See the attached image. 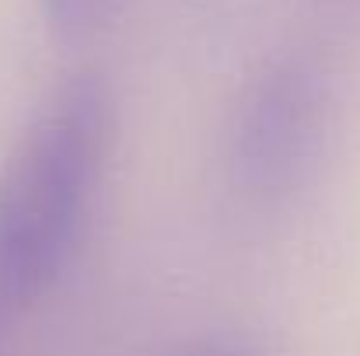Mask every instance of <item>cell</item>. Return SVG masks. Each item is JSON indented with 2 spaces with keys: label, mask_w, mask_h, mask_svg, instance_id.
<instances>
[{
  "label": "cell",
  "mask_w": 360,
  "mask_h": 356,
  "mask_svg": "<svg viewBox=\"0 0 360 356\" xmlns=\"http://www.w3.org/2000/svg\"><path fill=\"white\" fill-rule=\"evenodd\" d=\"M116 112L105 81L70 77L0 171V304H35L63 272L98 189Z\"/></svg>",
  "instance_id": "1"
},
{
  "label": "cell",
  "mask_w": 360,
  "mask_h": 356,
  "mask_svg": "<svg viewBox=\"0 0 360 356\" xmlns=\"http://www.w3.org/2000/svg\"><path fill=\"white\" fill-rule=\"evenodd\" d=\"M329 126V84L308 60L273 63L241 98L228 171L241 196L273 203L290 196L319 161Z\"/></svg>",
  "instance_id": "2"
},
{
  "label": "cell",
  "mask_w": 360,
  "mask_h": 356,
  "mask_svg": "<svg viewBox=\"0 0 360 356\" xmlns=\"http://www.w3.org/2000/svg\"><path fill=\"white\" fill-rule=\"evenodd\" d=\"M11 322H14V311L0 304V356H7V346H11Z\"/></svg>",
  "instance_id": "5"
},
{
  "label": "cell",
  "mask_w": 360,
  "mask_h": 356,
  "mask_svg": "<svg viewBox=\"0 0 360 356\" xmlns=\"http://www.w3.org/2000/svg\"><path fill=\"white\" fill-rule=\"evenodd\" d=\"M175 356H259L245 339L238 336H203L182 346Z\"/></svg>",
  "instance_id": "4"
},
{
  "label": "cell",
  "mask_w": 360,
  "mask_h": 356,
  "mask_svg": "<svg viewBox=\"0 0 360 356\" xmlns=\"http://www.w3.org/2000/svg\"><path fill=\"white\" fill-rule=\"evenodd\" d=\"M122 0H42V11L56 35L63 39H84L105 28L120 14Z\"/></svg>",
  "instance_id": "3"
}]
</instances>
